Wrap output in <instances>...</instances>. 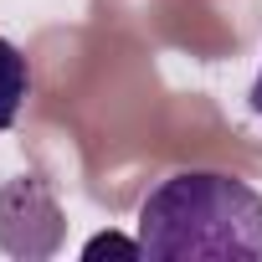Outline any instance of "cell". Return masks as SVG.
<instances>
[{
    "mask_svg": "<svg viewBox=\"0 0 262 262\" xmlns=\"http://www.w3.org/2000/svg\"><path fill=\"white\" fill-rule=\"evenodd\" d=\"M247 103H252V113L262 118V72H257V82H252V93H247Z\"/></svg>",
    "mask_w": 262,
    "mask_h": 262,
    "instance_id": "cell-4",
    "label": "cell"
},
{
    "mask_svg": "<svg viewBox=\"0 0 262 262\" xmlns=\"http://www.w3.org/2000/svg\"><path fill=\"white\" fill-rule=\"evenodd\" d=\"M62 231H67L62 206L41 175H16L0 190V252L41 262V257H57Z\"/></svg>",
    "mask_w": 262,
    "mask_h": 262,
    "instance_id": "cell-2",
    "label": "cell"
},
{
    "mask_svg": "<svg viewBox=\"0 0 262 262\" xmlns=\"http://www.w3.org/2000/svg\"><path fill=\"white\" fill-rule=\"evenodd\" d=\"M26 98H31V67H26V57H21L16 41L0 36V134L21 118Z\"/></svg>",
    "mask_w": 262,
    "mask_h": 262,
    "instance_id": "cell-3",
    "label": "cell"
},
{
    "mask_svg": "<svg viewBox=\"0 0 262 262\" xmlns=\"http://www.w3.org/2000/svg\"><path fill=\"white\" fill-rule=\"evenodd\" d=\"M139 257H236L262 262V190L221 170H180L139 206Z\"/></svg>",
    "mask_w": 262,
    "mask_h": 262,
    "instance_id": "cell-1",
    "label": "cell"
}]
</instances>
